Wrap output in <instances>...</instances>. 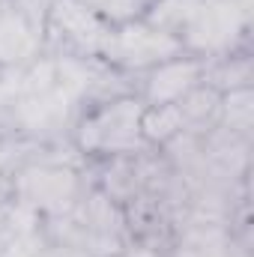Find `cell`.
<instances>
[{"label": "cell", "mask_w": 254, "mask_h": 257, "mask_svg": "<svg viewBox=\"0 0 254 257\" xmlns=\"http://www.w3.org/2000/svg\"><path fill=\"white\" fill-rule=\"evenodd\" d=\"M144 18L177 36L186 54L215 60L248 48L251 0H153Z\"/></svg>", "instance_id": "obj_1"}, {"label": "cell", "mask_w": 254, "mask_h": 257, "mask_svg": "<svg viewBox=\"0 0 254 257\" xmlns=\"http://www.w3.org/2000/svg\"><path fill=\"white\" fill-rule=\"evenodd\" d=\"M87 162L78 156L72 141L36 147L9 177V197L12 203L24 206L42 221H54L69 215L84 192L87 183Z\"/></svg>", "instance_id": "obj_2"}, {"label": "cell", "mask_w": 254, "mask_h": 257, "mask_svg": "<svg viewBox=\"0 0 254 257\" xmlns=\"http://www.w3.org/2000/svg\"><path fill=\"white\" fill-rule=\"evenodd\" d=\"M144 108L147 105L138 93H123V96L96 102V105L81 111L69 141L78 150V156L90 165L153 150L141 135Z\"/></svg>", "instance_id": "obj_3"}, {"label": "cell", "mask_w": 254, "mask_h": 257, "mask_svg": "<svg viewBox=\"0 0 254 257\" xmlns=\"http://www.w3.org/2000/svg\"><path fill=\"white\" fill-rule=\"evenodd\" d=\"M111 30L114 27L81 0H48L45 6V51L48 54L102 60Z\"/></svg>", "instance_id": "obj_4"}, {"label": "cell", "mask_w": 254, "mask_h": 257, "mask_svg": "<svg viewBox=\"0 0 254 257\" xmlns=\"http://www.w3.org/2000/svg\"><path fill=\"white\" fill-rule=\"evenodd\" d=\"M180 54H186V51H183V42L177 36H171L168 30L150 24L147 18H138V21L117 24L111 30L102 63H108L111 69H117L123 75L141 78L153 66L174 60Z\"/></svg>", "instance_id": "obj_5"}, {"label": "cell", "mask_w": 254, "mask_h": 257, "mask_svg": "<svg viewBox=\"0 0 254 257\" xmlns=\"http://www.w3.org/2000/svg\"><path fill=\"white\" fill-rule=\"evenodd\" d=\"M45 6L48 0H0V72L45 54Z\"/></svg>", "instance_id": "obj_6"}, {"label": "cell", "mask_w": 254, "mask_h": 257, "mask_svg": "<svg viewBox=\"0 0 254 257\" xmlns=\"http://www.w3.org/2000/svg\"><path fill=\"white\" fill-rule=\"evenodd\" d=\"M203 75H206V60L180 54L144 72L135 84V93L144 99V105H171V102H180L194 87H200Z\"/></svg>", "instance_id": "obj_7"}, {"label": "cell", "mask_w": 254, "mask_h": 257, "mask_svg": "<svg viewBox=\"0 0 254 257\" xmlns=\"http://www.w3.org/2000/svg\"><path fill=\"white\" fill-rule=\"evenodd\" d=\"M203 84L215 87L218 93L251 87V54H248V48H239V51H233V54L206 60Z\"/></svg>", "instance_id": "obj_8"}, {"label": "cell", "mask_w": 254, "mask_h": 257, "mask_svg": "<svg viewBox=\"0 0 254 257\" xmlns=\"http://www.w3.org/2000/svg\"><path fill=\"white\" fill-rule=\"evenodd\" d=\"M186 132V120H183V111L177 102L171 105H147L144 108V117H141V135L150 147L162 150L168 141H174L177 135Z\"/></svg>", "instance_id": "obj_9"}, {"label": "cell", "mask_w": 254, "mask_h": 257, "mask_svg": "<svg viewBox=\"0 0 254 257\" xmlns=\"http://www.w3.org/2000/svg\"><path fill=\"white\" fill-rule=\"evenodd\" d=\"M254 96L251 87H242V90H227L221 93V108H218V126L239 135V138H248L251 141V111H254Z\"/></svg>", "instance_id": "obj_10"}, {"label": "cell", "mask_w": 254, "mask_h": 257, "mask_svg": "<svg viewBox=\"0 0 254 257\" xmlns=\"http://www.w3.org/2000/svg\"><path fill=\"white\" fill-rule=\"evenodd\" d=\"M42 144H30V141H15V138H0V200L9 197V177L12 171Z\"/></svg>", "instance_id": "obj_11"}, {"label": "cell", "mask_w": 254, "mask_h": 257, "mask_svg": "<svg viewBox=\"0 0 254 257\" xmlns=\"http://www.w3.org/2000/svg\"><path fill=\"white\" fill-rule=\"evenodd\" d=\"M120 257H168L162 248H156V245H147V242H129L126 251Z\"/></svg>", "instance_id": "obj_12"}, {"label": "cell", "mask_w": 254, "mask_h": 257, "mask_svg": "<svg viewBox=\"0 0 254 257\" xmlns=\"http://www.w3.org/2000/svg\"><path fill=\"white\" fill-rule=\"evenodd\" d=\"M3 212H6V200H0V221H3Z\"/></svg>", "instance_id": "obj_13"}, {"label": "cell", "mask_w": 254, "mask_h": 257, "mask_svg": "<svg viewBox=\"0 0 254 257\" xmlns=\"http://www.w3.org/2000/svg\"><path fill=\"white\" fill-rule=\"evenodd\" d=\"M81 3H84V0H81Z\"/></svg>", "instance_id": "obj_14"}]
</instances>
